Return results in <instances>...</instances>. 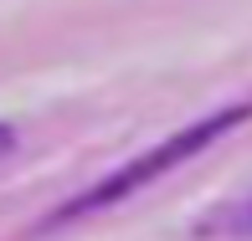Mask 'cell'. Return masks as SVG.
<instances>
[{"instance_id": "obj_2", "label": "cell", "mask_w": 252, "mask_h": 241, "mask_svg": "<svg viewBox=\"0 0 252 241\" xmlns=\"http://www.w3.org/2000/svg\"><path fill=\"white\" fill-rule=\"evenodd\" d=\"M10 144H16V134H10L5 123H0V154H10Z\"/></svg>"}, {"instance_id": "obj_3", "label": "cell", "mask_w": 252, "mask_h": 241, "mask_svg": "<svg viewBox=\"0 0 252 241\" xmlns=\"http://www.w3.org/2000/svg\"><path fill=\"white\" fill-rule=\"evenodd\" d=\"M237 221H242V231H252V200L242 205V211H237Z\"/></svg>"}, {"instance_id": "obj_1", "label": "cell", "mask_w": 252, "mask_h": 241, "mask_svg": "<svg viewBox=\"0 0 252 241\" xmlns=\"http://www.w3.org/2000/svg\"><path fill=\"white\" fill-rule=\"evenodd\" d=\"M242 118H252V103H237V108H216L211 118H196L190 129L170 134L159 149H150V154H139V159H129V164H124V169H113L108 180H98L93 190H83L77 200H67L62 211H57V221H77V215H88V211H103V205L124 200V195H134V190L155 185L159 175H170V169H175V164H186L190 154H201L211 139H221V134H226V129H237Z\"/></svg>"}]
</instances>
